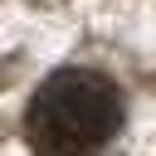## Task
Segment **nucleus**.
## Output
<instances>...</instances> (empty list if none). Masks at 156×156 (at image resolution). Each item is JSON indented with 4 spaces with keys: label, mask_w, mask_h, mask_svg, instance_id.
<instances>
[{
    "label": "nucleus",
    "mask_w": 156,
    "mask_h": 156,
    "mask_svg": "<svg viewBox=\"0 0 156 156\" xmlns=\"http://www.w3.org/2000/svg\"><path fill=\"white\" fill-rule=\"evenodd\" d=\"M24 127L39 156H88L122 127V93L93 68H63L34 93Z\"/></svg>",
    "instance_id": "obj_1"
}]
</instances>
